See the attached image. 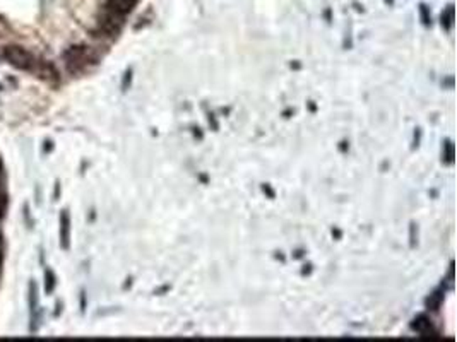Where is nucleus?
<instances>
[{
	"label": "nucleus",
	"instance_id": "nucleus-1",
	"mask_svg": "<svg viewBox=\"0 0 457 342\" xmlns=\"http://www.w3.org/2000/svg\"><path fill=\"white\" fill-rule=\"evenodd\" d=\"M4 57L8 58L14 67L21 68V70L35 72L36 68L40 67V62L36 60L35 55L21 47H8L4 50Z\"/></svg>",
	"mask_w": 457,
	"mask_h": 342
},
{
	"label": "nucleus",
	"instance_id": "nucleus-5",
	"mask_svg": "<svg viewBox=\"0 0 457 342\" xmlns=\"http://www.w3.org/2000/svg\"><path fill=\"white\" fill-rule=\"evenodd\" d=\"M452 24H454V5H449L442 12V26H445L447 29H449Z\"/></svg>",
	"mask_w": 457,
	"mask_h": 342
},
{
	"label": "nucleus",
	"instance_id": "nucleus-4",
	"mask_svg": "<svg viewBox=\"0 0 457 342\" xmlns=\"http://www.w3.org/2000/svg\"><path fill=\"white\" fill-rule=\"evenodd\" d=\"M60 236H62V246L64 248H67V243H69V218H67V214H62V218H60Z\"/></svg>",
	"mask_w": 457,
	"mask_h": 342
},
{
	"label": "nucleus",
	"instance_id": "nucleus-2",
	"mask_svg": "<svg viewBox=\"0 0 457 342\" xmlns=\"http://www.w3.org/2000/svg\"><path fill=\"white\" fill-rule=\"evenodd\" d=\"M139 0H107V9L112 16L118 17V19H124L127 14H131L132 10H134Z\"/></svg>",
	"mask_w": 457,
	"mask_h": 342
},
{
	"label": "nucleus",
	"instance_id": "nucleus-3",
	"mask_svg": "<svg viewBox=\"0 0 457 342\" xmlns=\"http://www.w3.org/2000/svg\"><path fill=\"white\" fill-rule=\"evenodd\" d=\"M413 328H416V332H419L421 335H428L432 332V324H430L428 318L419 315L415 320V324H413Z\"/></svg>",
	"mask_w": 457,
	"mask_h": 342
},
{
	"label": "nucleus",
	"instance_id": "nucleus-6",
	"mask_svg": "<svg viewBox=\"0 0 457 342\" xmlns=\"http://www.w3.org/2000/svg\"><path fill=\"white\" fill-rule=\"evenodd\" d=\"M5 211H8V195H5L4 187L0 185V221L5 215Z\"/></svg>",
	"mask_w": 457,
	"mask_h": 342
},
{
	"label": "nucleus",
	"instance_id": "nucleus-9",
	"mask_svg": "<svg viewBox=\"0 0 457 342\" xmlns=\"http://www.w3.org/2000/svg\"><path fill=\"white\" fill-rule=\"evenodd\" d=\"M4 246H2V236H0V265H2V256H4Z\"/></svg>",
	"mask_w": 457,
	"mask_h": 342
},
{
	"label": "nucleus",
	"instance_id": "nucleus-8",
	"mask_svg": "<svg viewBox=\"0 0 457 342\" xmlns=\"http://www.w3.org/2000/svg\"><path fill=\"white\" fill-rule=\"evenodd\" d=\"M53 287V276L52 272H47V293H50Z\"/></svg>",
	"mask_w": 457,
	"mask_h": 342
},
{
	"label": "nucleus",
	"instance_id": "nucleus-7",
	"mask_svg": "<svg viewBox=\"0 0 457 342\" xmlns=\"http://www.w3.org/2000/svg\"><path fill=\"white\" fill-rule=\"evenodd\" d=\"M419 12H421V19L425 24H430V21H432V17H430V12L428 9H426V5H419Z\"/></svg>",
	"mask_w": 457,
	"mask_h": 342
},
{
	"label": "nucleus",
	"instance_id": "nucleus-10",
	"mask_svg": "<svg viewBox=\"0 0 457 342\" xmlns=\"http://www.w3.org/2000/svg\"><path fill=\"white\" fill-rule=\"evenodd\" d=\"M2 178H4V171H2V159H0V185H2Z\"/></svg>",
	"mask_w": 457,
	"mask_h": 342
}]
</instances>
